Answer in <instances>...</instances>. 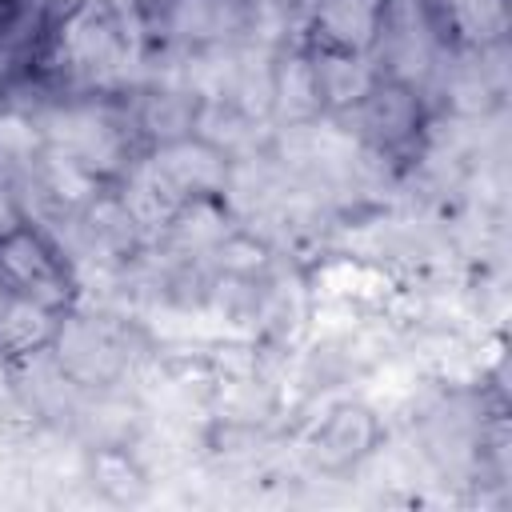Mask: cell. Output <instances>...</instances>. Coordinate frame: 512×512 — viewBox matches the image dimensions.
<instances>
[{"label": "cell", "mask_w": 512, "mask_h": 512, "mask_svg": "<svg viewBox=\"0 0 512 512\" xmlns=\"http://www.w3.org/2000/svg\"><path fill=\"white\" fill-rule=\"evenodd\" d=\"M132 40L128 12L116 0H68L48 24L32 84L68 100L120 96Z\"/></svg>", "instance_id": "6da1fadb"}, {"label": "cell", "mask_w": 512, "mask_h": 512, "mask_svg": "<svg viewBox=\"0 0 512 512\" xmlns=\"http://www.w3.org/2000/svg\"><path fill=\"white\" fill-rule=\"evenodd\" d=\"M0 276L12 296L32 300L56 316H68L80 304L76 264L68 260L64 244L28 216H16L0 228Z\"/></svg>", "instance_id": "7a4b0ae2"}, {"label": "cell", "mask_w": 512, "mask_h": 512, "mask_svg": "<svg viewBox=\"0 0 512 512\" xmlns=\"http://www.w3.org/2000/svg\"><path fill=\"white\" fill-rule=\"evenodd\" d=\"M344 116H352L356 136L384 160H412L428 128V112L416 84L388 68L372 76V84L356 96Z\"/></svg>", "instance_id": "3957f363"}, {"label": "cell", "mask_w": 512, "mask_h": 512, "mask_svg": "<svg viewBox=\"0 0 512 512\" xmlns=\"http://www.w3.org/2000/svg\"><path fill=\"white\" fill-rule=\"evenodd\" d=\"M396 0H304V52L328 60H372L392 32Z\"/></svg>", "instance_id": "277c9868"}, {"label": "cell", "mask_w": 512, "mask_h": 512, "mask_svg": "<svg viewBox=\"0 0 512 512\" xmlns=\"http://www.w3.org/2000/svg\"><path fill=\"white\" fill-rule=\"evenodd\" d=\"M252 24L248 0H140V28L152 40L180 48L224 44Z\"/></svg>", "instance_id": "5b68a950"}, {"label": "cell", "mask_w": 512, "mask_h": 512, "mask_svg": "<svg viewBox=\"0 0 512 512\" xmlns=\"http://www.w3.org/2000/svg\"><path fill=\"white\" fill-rule=\"evenodd\" d=\"M384 440V424L380 416L360 404V400H344L336 408L324 412V420L312 428L308 436V456L320 472L328 476H344L352 468H360Z\"/></svg>", "instance_id": "8992f818"}, {"label": "cell", "mask_w": 512, "mask_h": 512, "mask_svg": "<svg viewBox=\"0 0 512 512\" xmlns=\"http://www.w3.org/2000/svg\"><path fill=\"white\" fill-rule=\"evenodd\" d=\"M56 0H0V92L32 84Z\"/></svg>", "instance_id": "52a82bcc"}, {"label": "cell", "mask_w": 512, "mask_h": 512, "mask_svg": "<svg viewBox=\"0 0 512 512\" xmlns=\"http://www.w3.org/2000/svg\"><path fill=\"white\" fill-rule=\"evenodd\" d=\"M420 12L444 48H488L508 28V0H420Z\"/></svg>", "instance_id": "ba28073f"}, {"label": "cell", "mask_w": 512, "mask_h": 512, "mask_svg": "<svg viewBox=\"0 0 512 512\" xmlns=\"http://www.w3.org/2000/svg\"><path fill=\"white\" fill-rule=\"evenodd\" d=\"M60 320L64 316L12 296L0 312V364H16V360H32V356L48 352L60 332Z\"/></svg>", "instance_id": "9c48e42d"}, {"label": "cell", "mask_w": 512, "mask_h": 512, "mask_svg": "<svg viewBox=\"0 0 512 512\" xmlns=\"http://www.w3.org/2000/svg\"><path fill=\"white\" fill-rule=\"evenodd\" d=\"M8 300H12V288H8V284H4V276H0V312H4V304H8Z\"/></svg>", "instance_id": "30bf717a"}, {"label": "cell", "mask_w": 512, "mask_h": 512, "mask_svg": "<svg viewBox=\"0 0 512 512\" xmlns=\"http://www.w3.org/2000/svg\"><path fill=\"white\" fill-rule=\"evenodd\" d=\"M4 100H8V92H0V120H4Z\"/></svg>", "instance_id": "8fae6325"}]
</instances>
